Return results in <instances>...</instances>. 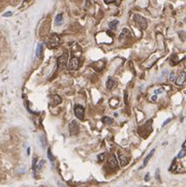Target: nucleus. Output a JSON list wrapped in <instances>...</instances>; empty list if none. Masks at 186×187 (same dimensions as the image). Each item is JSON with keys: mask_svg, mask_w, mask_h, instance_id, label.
I'll return each mask as SVG.
<instances>
[{"mask_svg": "<svg viewBox=\"0 0 186 187\" xmlns=\"http://www.w3.org/2000/svg\"><path fill=\"white\" fill-rule=\"evenodd\" d=\"M59 44H60V38H59L58 35L56 33H53V34L50 35L49 40H48V48L54 50V49L58 48Z\"/></svg>", "mask_w": 186, "mask_h": 187, "instance_id": "nucleus-1", "label": "nucleus"}, {"mask_svg": "<svg viewBox=\"0 0 186 187\" xmlns=\"http://www.w3.org/2000/svg\"><path fill=\"white\" fill-rule=\"evenodd\" d=\"M133 20H135V26H137L139 29H141V30H144V29H146V28H147L148 23H147V20L144 18V17L140 16V15H135V17H133Z\"/></svg>", "mask_w": 186, "mask_h": 187, "instance_id": "nucleus-2", "label": "nucleus"}, {"mask_svg": "<svg viewBox=\"0 0 186 187\" xmlns=\"http://www.w3.org/2000/svg\"><path fill=\"white\" fill-rule=\"evenodd\" d=\"M57 63H58L59 68L63 70V68L68 64V53H63L62 55L57 59Z\"/></svg>", "mask_w": 186, "mask_h": 187, "instance_id": "nucleus-3", "label": "nucleus"}, {"mask_svg": "<svg viewBox=\"0 0 186 187\" xmlns=\"http://www.w3.org/2000/svg\"><path fill=\"white\" fill-rule=\"evenodd\" d=\"M74 116L80 119V120H84V115H85V109L81 104H76L74 108Z\"/></svg>", "mask_w": 186, "mask_h": 187, "instance_id": "nucleus-4", "label": "nucleus"}, {"mask_svg": "<svg viewBox=\"0 0 186 187\" xmlns=\"http://www.w3.org/2000/svg\"><path fill=\"white\" fill-rule=\"evenodd\" d=\"M68 130H69L70 136H77L80 131V125L77 123V121H71L69 123V126H68Z\"/></svg>", "mask_w": 186, "mask_h": 187, "instance_id": "nucleus-5", "label": "nucleus"}, {"mask_svg": "<svg viewBox=\"0 0 186 187\" xmlns=\"http://www.w3.org/2000/svg\"><path fill=\"white\" fill-rule=\"evenodd\" d=\"M68 68L70 70H77L80 66V61L78 58H71L69 60V63H68Z\"/></svg>", "mask_w": 186, "mask_h": 187, "instance_id": "nucleus-6", "label": "nucleus"}, {"mask_svg": "<svg viewBox=\"0 0 186 187\" xmlns=\"http://www.w3.org/2000/svg\"><path fill=\"white\" fill-rule=\"evenodd\" d=\"M185 81H186V72H181L179 76H177L176 81H175V82H176V85L182 86L184 83H185Z\"/></svg>", "mask_w": 186, "mask_h": 187, "instance_id": "nucleus-7", "label": "nucleus"}, {"mask_svg": "<svg viewBox=\"0 0 186 187\" xmlns=\"http://www.w3.org/2000/svg\"><path fill=\"white\" fill-rule=\"evenodd\" d=\"M118 160H119V162H120L121 166H125L126 164L128 163V157L126 156L125 154H123V153H119Z\"/></svg>", "mask_w": 186, "mask_h": 187, "instance_id": "nucleus-8", "label": "nucleus"}, {"mask_svg": "<svg viewBox=\"0 0 186 187\" xmlns=\"http://www.w3.org/2000/svg\"><path fill=\"white\" fill-rule=\"evenodd\" d=\"M109 165H110V168H112V169H116L117 166H118V160H117V158H116L115 155L112 154L111 156H110Z\"/></svg>", "mask_w": 186, "mask_h": 187, "instance_id": "nucleus-9", "label": "nucleus"}, {"mask_svg": "<svg viewBox=\"0 0 186 187\" xmlns=\"http://www.w3.org/2000/svg\"><path fill=\"white\" fill-rule=\"evenodd\" d=\"M115 86H116V80L114 78H109V80L107 81V88L109 90L114 89Z\"/></svg>", "mask_w": 186, "mask_h": 187, "instance_id": "nucleus-10", "label": "nucleus"}, {"mask_svg": "<svg viewBox=\"0 0 186 187\" xmlns=\"http://www.w3.org/2000/svg\"><path fill=\"white\" fill-rule=\"evenodd\" d=\"M51 98H52V100H53V104H54V106H57V104H61V101H62V99H61V97L59 96V95H57V94L52 95Z\"/></svg>", "mask_w": 186, "mask_h": 187, "instance_id": "nucleus-11", "label": "nucleus"}, {"mask_svg": "<svg viewBox=\"0 0 186 187\" xmlns=\"http://www.w3.org/2000/svg\"><path fill=\"white\" fill-rule=\"evenodd\" d=\"M154 152H155V150H154V149H153V150H152L151 152H150L148 155H147V157H146V158H145L144 162H143V166H146V165H147V163H148L149 159H150V158H151V157H152V155L154 154Z\"/></svg>", "mask_w": 186, "mask_h": 187, "instance_id": "nucleus-12", "label": "nucleus"}, {"mask_svg": "<svg viewBox=\"0 0 186 187\" xmlns=\"http://www.w3.org/2000/svg\"><path fill=\"white\" fill-rule=\"evenodd\" d=\"M118 23H119V22L117 21V20H114V21L110 22V24H109L110 29H112V30H114V29H116V27H117V25H118Z\"/></svg>", "mask_w": 186, "mask_h": 187, "instance_id": "nucleus-13", "label": "nucleus"}, {"mask_svg": "<svg viewBox=\"0 0 186 187\" xmlns=\"http://www.w3.org/2000/svg\"><path fill=\"white\" fill-rule=\"evenodd\" d=\"M128 34H129V30H128V29H126V28H124L123 30H122V32H121V34H120V38L121 39L124 38V37H126Z\"/></svg>", "mask_w": 186, "mask_h": 187, "instance_id": "nucleus-14", "label": "nucleus"}, {"mask_svg": "<svg viewBox=\"0 0 186 187\" xmlns=\"http://www.w3.org/2000/svg\"><path fill=\"white\" fill-rule=\"evenodd\" d=\"M102 122L105 123V124H112V123H113V120L109 117H103L102 118Z\"/></svg>", "mask_w": 186, "mask_h": 187, "instance_id": "nucleus-15", "label": "nucleus"}, {"mask_svg": "<svg viewBox=\"0 0 186 187\" xmlns=\"http://www.w3.org/2000/svg\"><path fill=\"white\" fill-rule=\"evenodd\" d=\"M42 44H38V47H37V50H36L37 57H40V56H42Z\"/></svg>", "mask_w": 186, "mask_h": 187, "instance_id": "nucleus-16", "label": "nucleus"}, {"mask_svg": "<svg viewBox=\"0 0 186 187\" xmlns=\"http://www.w3.org/2000/svg\"><path fill=\"white\" fill-rule=\"evenodd\" d=\"M56 25H60L61 22H62V15H58V16L56 17Z\"/></svg>", "mask_w": 186, "mask_h": 187, "instance_id": "nucleus-17", "label": "nucleus"}, {"mask_svg": "<svg viewBox=\"0 0 186 187\" xmlns=\"http://www.w3.org/2000/svg\"><path fill=\"white\" fill-rule=\"evenodd\" d=\"M105 2L108 3V4H109V3H115V4L118 5L121 3V0H105Z\"/></svg>", "mask_w": 186, "mask_h": 187, "instance_id": "nucleus-18", "label": "nucleus"}, {"mask_svg": "<svg viewBox=\"0 0 186 187\" xmlns=\"http://www.w3.org/2000/svg\"><path fill=\"white\" fill-rule=\"evenodd\" d=\"M186 155V150L185 149H183V150L180 151V153L178 154V158H182V157H184Z\"/></svg>", "mask_w": 186, "mask_h": 187, "instance_id": "nucleus-19", "label": "nucleus"}, {"mask_svg": "<svg viewBox=\"0 0 186 187\" xmlns=\"http://www.w3.org/2000/svg\"><path fill=\"white\" fill-rule=\"evenodd\" d=\"M33 0H25L23 2V8L24 7H26V5H29V4H31V2H32Z\"/></svg>", "mask_w": 186, "mask_h": 187, "instance_id": "nucleus-20", "label": "nucleus"}, {"mask_svg": "<svg viewBox=\"0 0 186 187\" xmlns=\"http://www.w3.org/2000/svg\"><path fill=\"white\" fill-rule=\"evenodd\" d=\"M170 81H171V82L176 81V79H175V74H174V72H172V74H171V76H170Z\"/></svg>", "mask_w": 186, "mask_h": 187, "instance_id": "nucleus-21", "label": "nucleus"}, {"mask_svg": "<svg viewBox=\"0 0 186 187\" xmlns=\"http://www.w3.org/2000/svg\"><path fill=\"white\" fill-rule=\"evenodd\" d=\"M105 159V154H100V155H98V160L99 161H102V160Z\"/></svg>", "mask_w": 186, "mask_h": 187, "instance_id": "nucleus-22", "label": "nucleus"}, {"mask_svg": "<svg viewBox=\"0 0 186 187\" xmlns=\"http://www.w3.org/2000/svg\"><path fill=\"white\" fill-rule=\"evenodd\" d=\"M4 17H9V16H12V13H6V14H4L3 15Z\"/></svg>", "mask_w": 186, "mask_h": 187, "instance_id": "nucleus-23", "label": "nucleus"}, {"mask_svg": "<svg viewBox=\"0 0 186 187\" xmlns=\"http://www.w3.org/2000/svg\"><path fill=\"white\" fill-rule=\"evenodd\" d=\"M161 92H162V90H161V89H158V90L155 91V93H161Z\"/></svg>", "mask_w": 186, "mask_h": 187, "instance_id": "nucleus-24", "label": "nucleus"}, {"mask_svg": "<svg viewBox=\"0 0 186 187\" xmlns=\"http://www.w3.org/2000/svg\"><path fill=\"white\" fill-rule=\"evenodd\" d=\"M183 148H184V149H185V148H186V141H185V143H184V144H183Z\"/></svg>", "mask_w": 186, "mask_h": 187, "instance_id": "nucleus-25", "label": "nucleus"}, {"mask_svg": "<svg viewBox=\"0 0 186 187\" xmlns=\"http://www.w3.org/2000/svg\"><path fill=\"white\" fill-rule=\"evenodd\" d=\"M152 100H156V96H153V97H152Z\"/></svg>", "mask_w": 186, "mask_h": 187, "instance_id": "nucleus-26", "label": "nucleus"}, {"mask_svg": "<svg viewBox=\"0 0 186 187\" xmlns=\"http://www.w3.org/2000/svg\"><path fill=\"white\" fill-rule=\"evenodd\" d=\"M185 93H186V88H185Z\"/></svg>", "mask_w": 186, "mask_h": 187, "instance_id": "nucleus-27", "label": "nucleus"}, {"mask_svg": "<svg viewBox=\"0 0 186 187\" xmlns=\"http://www.w3.org/2000/svg\"><path fill=\"white\" fill-rule=\"evenodd\" d=\"M185 23H186V18H185Z\"/></svg>", "mask_w": 186, "mask_h": 187, "instance_id": "nucleus-28", "label": "nucleus"}, {"mask_svg": "<svg viewBox=\"0 0 186 187\" xmlns=\"http://www.w3.org/2000/svg\"><path fill=\"white\" fill-rule=\"evenodd\" d=\"M40 187H44V186H40Z\"/></svg>", "mask_w": 186, "mask_h": 187, "instance_id": "nucleus-29", "label": "nucleus"}, {"mask_svg": "<svg viewBox=\"0 0 186 187\" xmlns=\"http://www.w3.org/2000/svg\"><path fill=\"white\" fill-rule=\"evenodd\" d=\"M0 53H1V52H0Z\"/></svg>", "mask_w": 186, "mask_h": 187, "instance_id": "nucleus-30", "label": "nucleus"}]
</instances>
